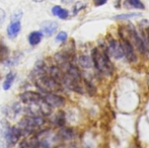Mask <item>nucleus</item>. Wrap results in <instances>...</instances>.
Returning <instances> with one entry per match:
<instances>
[{
    "instance_id": "obj_1",
    "label": "nucleus",
    "mask_w": 149,
    "mask_h": 148,
    "mask_svg": "<svg viewBox=\"0 0 149 148\" xmlns=\"http://www.w3.org/2000/svg\"><path fill=\"white\" fill-rule=\"evenodd\" d=\"M92 62L100 73H104L108 76L113 73V65L109 56L107 55V52L102 51L97 48L93 49L92 50Z\"/></svg>"
},
{
    "instance_id": "obj_2",
    "label": "nucleus",
    "mask_w": 149,
    "mask_h": 148,
    "mask_svg": "<svg viewBox=\"0 0 149 148\" xmlns=\"http://www.w3.org/2000/svg\"><path fill=\"white\" fill-rule=\"evenodd\" d=\"M36 85L41 91L46 93L56 92L61 90V85L56 79H54L51 75L43 73L36 77Z\"/></svg>"
},
{
    "instance_id": "obj_3",
    "label": "nucleus",
    "mask_w": 149,
    "mask_h": 148,
    "mask_svg": "<svg viewBox=\"0 0 149 148\" xmlns=\"http://www.w3.org/2000/svg\"><path fill=\"white\" fill-rule=\"evenodd\" d=\"M45 123V120L42 116H31L26 117L19 122V129L22 132H26V134H31L33 131L38 130Z\"/></svg>"
},
{
    "instance_id": "obj_4",
    "label": "nucleus",
    "mask_w": 149,
    "mask_h": 148,
    "mask_svg": "<svg viewBox=\"0 0 149 148\" xmlns=\"http://www.w3.org/2000/svg\"><path fill=\"white\" fill-rule=\"evenodd\" d=\"M26 112L31 116H49L51 114V107L46 103L45 99H41L40 101L28 104Z\"/></svg>"
},
{
    "instance_id": "obj_5",
    "label": "nucleus",
    "mask_w": 149,
    "mask_h": 148,
    "mask_svg": "<svg viewBox=\"0 0 149 148\" xmlns=\"http://www.w3.org/2000/svg\"><path fill=\"white\" fill-rule=\"evenodd\" d=\"M108 51H109V54H110L113 58H115V59H121V58L124 57V52H123L122 45L118 41L112 39V38H111L110 41H109Z\"/></svg>"
},
{
    "instance_id": "obj_6",
    "label": "nucleus",
    "mask_w": 149,
    "mask_h": 148,
    "mask_svg": "<svg viewBox=\"0 0 149 148\" xmlns=\"http://www.w3.org/2000/svg\"><path fill=\"white\" fill-rule=\"evenodd\" d=\"M122 37V48H123V52H124V56L128 59V61L130 62H134L136 61V55L135 52H134V48L132 46V44L128 41L127 39H125L123 36Z\"/></svg>"
},
{
    "instance_id": "obj_7",
    "label": "nucleus",
    "mask_w": 149,
    "mask_h": 148,
    "mask_svg": "<svg viewBox=\"0 0 149 148\" xmlns=\"http://www.w3.org/2000/svg\"><path fill=\"white\" fill-rule=\"evenodd\" d=\"M4 136H5V139L8 144H15L18 139H19V137L22 136V131L17 127H10V128H8L6 130Z\"/></svg>"
},
{
    "instance_id": "obj_8",
    "label": "nucleus",
    "mask_w": 149,
    "mask_h": 148,
    "mask_svg": "<svg viewBox=\"0 0 149 148\" xmlns=\"http://www.w3.org/2000/svg\"><path fill=\"white\" fill-rule=\"evenodd\" d=\"M58 24L53 20H48V22H44L41 24V32L43 35L47 37H51L54 35L58 30Z\"/></svg>"
},
{
    "instance_id": "obj_9",
    "label": "nucleus",
    "mask_w": 149,
    "mask_h": 148,
    "mask_svg": "<svg viewBox=\"0 0 149 148\" xmlns=\"http://www.w3.org/2000/svg\"><path fill=\"white\" fill-rule=\"evenodd\" d=\"M44 99L51 108H60L64 105V99L58 94H54L53 92L47 93Z\"/></svg>"
},
{
    "instance_id": "obj_10",
    "label": "nucleus",
    "mask_w": 149,
    "mask_h": 148,
    "mask_svg": "<svg viewBox=\"0 0 149 148\" xmlns=\"http://www.w3.org/2000/svg\"><path fill=\"white\" fill-rule=\"evenodd\" d=\"M41 99H43L42 94L38 92H35V91H24V93L20 94V99L24 101V104H31L33 103V101H40Z\"/></svg>"
},
{
    "instance_id": "obj_11",
    "label": "nucleus",
    "mask_w": 149,
    "mask_h": 148,
    "mask_svg": "<svg viewBox=\"0 0 149 148\" xmlns=\"http://www.w3.org/2000/svg\"><path fill=\"white\" fill-rule=\"evenodd\" d=\"M130 35L132 36V39H133L134 43H135L136 48H137L141 53H145V51H146L145 44H144L143 40L139 37V35L136 33V31L134 30V28H131V31H130Z\"/></svg>"
},
{
    "instance_id": "obj_12",
    "label": "nucleus",
    "mask_w": 149,
    "mask_h": 148,
    "mask_svg": "<svg viewBox=\"0 0 149 148\" xmlns=\"http://www.w3.org/2000/svg\"><path fill=\"white\" fill-rule=\"evenodd\" d=\"M22 28V24H20V20H15V22H11L9 26L7 28V35L10 39H14L17 34L20 32Z\"/></svg>"
},
{
    "instance_id": "obj_13",
    "label": "nucleus",
    "mask_w": 149,
    "mask_h": 148,
    "mask_svg": "<svg viewBox=\"0 0 149 148\" xmlns=\"http://www.w3.org/2000/svg\"><path fill=\"white\" fill-rule=\"evenodd\" d=\"M52 13L54 14V15L58 16V17H60L61 19H66L67 17H68V11H67L66 9H63L61 6H54L53 8H52Z\"/></svg>"
},
{
    "instance_id": "obj_14",
    "label": "nucleus",
    "mask_w": 149,
    "mask_h": 148,
    "mask_svg": "<svg viewBox=\"0 0 149 148\" xmlns=\"http://www.w3.org/2000/svg\"><path fill=\"white\" fill-rule=\"evenodd\" d=\"M78 62L81 67L86 68V69L91 68V66H92V59H90V57H88V56H85V55L80 56L78 59Z\"/></svg>"
},
{
    "instance_id": "obj_15",
    "label": "nucleus",
    "mask_w": 149,
    "mask_h": 148,
    "mask_svg": "<svg viewBox=\"0 0 149 148\" xmlns=\"http://www.w3.org/2000/svg\"><path fill=\"white\" fill-rule=\"evenodd\" d=\"M14 79H15V73H13V72H9V73L7 74V76H6L5 81H4V83H3V89L4 90H8V89L11 87Z\"/></svg>"
},
{
    "instance_id": "obj_16",
    "label": "nucleus",
    "mask_w": 149,
    "mask_h": 148,
    "mask_svg": "<svg viewBox=\"0 0 149 148\" xmlns=\"http://www.w3.org/2000/svg\"><path fill=\"white\" fill-rule=\"evenodd\" d=\"M42 40V33L40 32H33L29 37V42L31 46H36L41 42Z\"/></svg>"
},
{
    "instance_id": "obj_17",
    "label": "nucleus",
    "mask_w": 149,
    "mask_h": 148,
    "mask_svg": "<svg viewBox=\"0 0 149 148\" xmlns=\"http://www.w3.org/2000/svg\"><path fill=\"white\" fill-rule=\"evenodd\" d=\"M126 5L130 7L137 8V9H144V4L141 2V0H125Z\"/></svg>"
},
{
    "instance_id": "obj_18",
    "label": "nucleus",
    "mask_w": 149,
    "mask_h": 148,
    "mask_svg": "<svg viewBox=\"0 0 149 148\" xmlns=\"http://www.w3.org/2000/svg\"><path fill=\"white\" fill-rule=\"evenodd\" d=\"M60 136L62 137L64 140H69V139L72 138L73 136V132L70 129H63L60 132Z\"/></svg>"
},
{
    "instance_id": "obj_19",
    "label": "nucleus",
    "mask_w": 149,
    "mask_h": 148,
    "mask_svg": "<svg viewBox=\"0 0 149 148\" xmlns=\"http://www.w3.org/2000/svg\"><path fill=\"white\" fill-rule=\"evenodd\" d=\"M140 13H128V14H121V15H117L115 18L117 19H127L130 17H135V16H140Z\"/></svg>"
},
{
    "instance_id": "obj_20",
    "label": "nucleus",
    "mask_w": 149,
    "mask_h": 148,
    "mask_svg": "<svg viewBox=\"0 0 149 148\" xmlns=\"http://www.w3.org/2000/svg\"><path fill=\"white\" fill-rule=\"evenodd\" d=\"M64 122H65L64 114H63V113H60V114L57 115V117H56V123H57V125H59V126H63V125H64Z\"/></svg>"
},
{
    "instance_id": "obj_21",
    "label": "nucleus",
    "mask_w": 149,
    "mask_h": 148,
    "mask_svg": "<svg viewBox=\"0 0 149 148\" xmlns=\"http://www.w3.org/2000/svg\"><path fill=\"white\" fill-rule=\"evenodd\" d=\"M67 40V34L65 32H60L56 37V41L58 42H65Z\"/></svg>"
},
{
    "instance_id": "obj_22",
    "label": "nucleus",
    "mask_w": 149,
    "mask_h": 148,
    "mask_svg": "<svg viewBox=\"0 0 149 148\" xmlns=\"http://www.w3.org/2000/svg\"><path fill=\"white\" fill-rule=\"evenodd\" d=\"M4 18H5V12L3 11V9H0V24H3Z\"/></svg>"
},
{
    "instance_id": "obj_23",
    "label": "nucleus",
    "mask_w": 149,
    "mask_h": 148,
    "mask_svg": "<svg viewBox=\"0 0 149 148\" xmlns=\"http://www.w3.org/2000/svg\"><path fill=\"white\" fill-rule=\"evenodd\" d=\"M108 1V0H95V5L96 6H100V5H102V4H104L106 2Z\"/></svg>"
},
{
    "instance_id": "obj_24",
    "label": "nucleus",
    "mask_w": 149,
    "mask_h": 148,
    "mask_svg": "<svg viewBox=\"0 0 149 148\" xmlns=\"http://www.w3.org/2000/svg\"><path fill=\"white\" fill-rule=\"evenodd\" d=\"M35 2H37V3H40V2H42V1H44V0H33Z\"/></svg>"
},
{
    "instance_id": "obj_25",
    "label": "nucleus",
    "mask_w": 149,
    "mask_h": 148,
    "mask_svg": "<svg viewBox=\"0 0 149 148\" xmlns=\"http://www.w3.org/2000/svg\"><path fill=\"white\" fill-rule=\"evenodd\" d=\"M147 38H148V43H149V28H148V31H147Z\"/></svg>"
}]
</instances>
